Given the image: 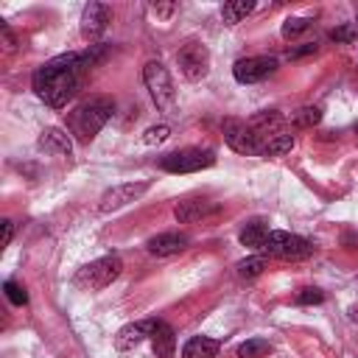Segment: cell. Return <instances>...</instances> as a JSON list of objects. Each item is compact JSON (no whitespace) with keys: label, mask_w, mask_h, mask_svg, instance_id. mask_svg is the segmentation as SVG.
Instances as JSON below:
<instances>
[{"label":"cell","mask_w":358,"mask_h":358,"mask_svg":"<svg viewBox=\"0 0 358 358\" xmlns=\"http://www.w3.org/2000/svg\"><path fill=\"white\" fill-rule=\"evenodd\" d=\"M98 62V45H92L84 53H62L53 56L50 62H45L42 67H36L31 84L34 92L42 103H48L50 109H64L81 90L84 84V73Z\"/></svg>","instance_id":"6da1fadb"},{"label":"cell","mask_w":358,"mask_h":358,"mask_svg":"<svg viewBox=\"0 0 358 358\" xmlns=\"http://www.w3.org/2000/svg\"><path fill=\"white\" fill-rule=\"evenodd\" d=\"M115 101L106 95H92L90 101L78 103L73 112H67V134L78 143H90L112 117Z\"/></svg>","instance_id":"7a4b0ae2"},{"label":"cell","mask_w":358,"mask_h":358,"mask_svg":"<svg viewBox=\"0 0 358 358\" xmlns=\"http://www.w3.org/2000/svg\"><path fill=\"white\" fill-rule=\"evenodd\" d=\"M123 271V260L120 255H103L92 263H87L78 274H76V285L84 291H101L106 285H112Z\"/></svg>","instance_id":"3957f363"},{"label":"cell","mask_w":358,"mask_h":358,"mask_svg":"<svg viewBox=\"0 0 358 358\" xmlns=\"http://www.w3.org/2000/svg\"><path fill=\"white\" fill-rule=\"evenodd\" d=\"M143 84L151 95V101L157 103L159 112H173L176 106V90H173V81H171V73L165 70L162 62H148L143 67Z\"/></svg>","instance_id":"277c9868"},{"label":"cell","mask_w":358,"mask_h":358,"mask_svg":"<svg viewBox=\"0 0 358 358\" xmlns=\"http://www.w3.org/2000/svg\"><path fill=\"white\" fill-rule=\"evenodd\" d=\"M260 252H266L271 257H280V260H302L313 252V246L302 235H294V232H285V229H271Z\"/></svg>","instance_id":"5b68a950"},{"label":"cell","mask_w":358,"mask_h":358,"mask_svg":"<svg viewBox=\"0 0 358 358\" xmlns=\"http://www.w3.org/2000/svg\"><path fill=\"white\" fill-rule=\"evenodd\" d=\"M215 165V151L213 148H182L173 154H165L159 159V168L168 173H193L201 168H213Z\"/></svg>","instance_id":"8992f818"},{"label":"cell","mask_w":358,"mask_h":358,"mask_svg":"<svg viewBox=\"0 0 358 358\" xmlns=\"http://www.w3.org/2000/svg\"><path fill=\"white\" fill-rule=\"evenodd\" d=\"M176 64L187 81H201L210 73V50L201 42H187L176 50Z\"/></svg>","instance_id":"52a82bcc"},{"label":"cell","mask_w":358,"mask_h":358,"mask_svg":"<svg viewBox=\"0 0 358 358\" xmlns=\"http://www.w3.org/2000/svg\"><path fill=\"white\" fill-rule=\"evenodd\" d=\"M221 129H224V140H227V145H229L232 151H238V154H260L263 143H260V137L252 131L249 120L227 117V120L221 123Z\"/></svg>","instance_id":"ba28073f"},{"label":"cell","mask_w":358,"mask_h":358,"mask_svg":"<svg viewBox=\"0 0 358 358\" xmlns=\"http://www.w3.org/2000/svg\"><path fill=\"white\" fill-rule=\"evenodd\" d=\"M277 64L280 62L274 56H246V59H238L232 64V76L241 84H257V81L274 76L277 73Z\"/></svg>","instance_id":"9c48e42d"},{"label":"cell","mask_w":358,"mask_h":358,"mask_svg":"<svg viewBox=\"0 0 358 358\" xmlns=\"http://www.w3.org/2000/svg\"><path fill=\"white\" fill-rule=\"evenodd\" d=\"M145 190H148V182H126V185H115V187H109V190L101 196L98 210H101V213H115V210H120V207L137 201Z\"/></svg>","instance_id":"30bf717a"},{"label":"cell","mask_w":358,"mask_h":358,"mask_svg":"<svg viewBox=\"0 0 358 358\" xmlns=\"http://www.w3.org/2000/svg\"><path fill=\"white\" fill-rule=\"evenodd\" d=\"M112 22V8L106 3H87L81 11V34L90 42H98L106 31V25Z\"/></svg>","instance_id":"8fae6325"},{"label":"cell","mask_w":358,"mask_h":358,"mask_svg":"<svg viewBox=\"0 0 358 358\" xmlns=\"http://www.w3.org/2000/svg\"><path fill=\"white\" fill-rule=\"evenodd\" d=\"M187 243H190V238L185 232H159V235L148 238L145 249L154 257H171V255H179L182 249H187Z\"/></svg>","instance_id":"7c38bea8"},{"label":"cell","mask_w":358,"mask_h":358,"mask_svg":"<svg viewBox=\"0 0 358 358\" xmlns=\"http://www.w3.org/2000/svg\"><path fill=\"white\" fill-rule=\"evenodd\" d=\"M154 324H157V319H143V322H131V324L120 327L117 336H115V347L123 350V352H126V350H134L140 341L151 338Z\"/></svg>","instance_id":"4fadbf2b"},{"label":"cell","mask_w":358,"mask_h":358,"mask_svg":"<svg viewBox=\"0 0 358 358\" xmlns=\"http://www.w3.org/2000/svg\"><path fill=\"white\" fill-rule=\"evenodd\" d=\"M39 151L50 154V157H70L73 154V137L62 129H45L36 140Z\"/></svg>","instance_id":"5bb4252c"},{"label":"cell","mask_w":358,"mask_h":358,"mask_svg":"<svg viewBox=\"0 0 358 358\" xmlns=\"http://www.w3.org/2000/svg\"><path fill=\"white\" fill-rule=\"evenodd\" d=\"M210 213H215V204H213V201H204V199L179 201V204L173 207V215H176V221H182V224L201 221V218H207Z\"/></svg>","instance_id":"9a60e30c"},{"label":"cell","mask_w":358,"mask_h":358,"mask_svg":"<svg viewBox=\"0 0 358 358\" xmlns=\"http://www.w3.org/2000/svg\"><path fill=\"white\" fill-rule=\"evenodd\" d=\"M151 347H154V352L159 358H171L176 352V333H173V327L168 322L157 319L154 333H151Z\"/></svg>","instance_id":"2e32d148"},{"label":"cell","mask_w":358,"mask_h":358,"mask_svg":"<svg viewBox=\"0 0 358 358\" xmlns=\"http://www.w3.org/2000/svg\"><path fill=\"white\" fill-rule=\"evenodd\" d=\"M218 350H221V341H215L210 336H193L185 341L182 358H215Z\"/></svg>","instance_id":"e0dca14e"},{"label":"cell","mask_w":358,"mask_h":358,"mask_svg":"<svg viewBox=\"0 0 358 358\" xmlns=\"http://www.w3.org/2000/svg\"><path fill=\"white\" fill-rule=\"evenodd\" d=\"M268 232H271V229H268V221H266V218H252V221L241 229V235H238V238H241V243H243V246H249V249H257V252H260V249H263V243H266V238H268Z\"/></svg>","instance_id":"ac0fdd59"},{"label":"cell","mask_w":358,"mask_h":358,"mask_svg":"<svg viewBox=\"0 0 358 358\" xmlns=\"http://www.w3.org/2000/svg\"><path fill=\"white\" fill-rule=\"evenodd\" d=\"M252 11H255V3L252 0H229V3L221 6V20H224V25H238Z\"/></svg>","instance_id":"d6986e66"},{"label":"cell","mask_w":358,"mask_h":358,"mask_svg":"<svg viewBox=\"0 0 358 358\" xmlns=\"http://www.w3.org/2000/svg\"><path fill=\"white\" fill-rule=\"evenodd\" d=\"M291 148H294V134L280 131V134H274L271 140H266V143H263L260 157H282V154H288Z\"/></svg>","instance_id":"ffe728a7"},{"label":"cell","mask_w":358,"mask_h":358,"mask_svg":"<svg viewBox=\"0 0 358 358\" xmlns=\"http://www.w3.org/2000/svg\"><path fill=\"white\" fill-rule=\"evenodd\" d=\"M263 268H266V257L263 255H252V257H246V260H241L235 266V271H238L241 280H255V277L263 274Z\"/></svg>","instance_id":"44dd1931"},{"label":"cell","mask_w":358,"mask_h":358,"mask_svg":"<svg viewBox=\"0 0 358 358\" xmlns=\"http://www.w3.org/2000/svg\"><path fill=\"white\" fill-rule=\"evenodd\" d=\"M319 120H322V109L319 106H302V109H296L291 115V123L299 126V129H313Z\"/></svg>","instance_id":"7402d4cb"},{"label":"cell","mask_w":358,"mask_h":358,"mask_svg":"<svg viewBox=\"0 0 358 358\" xmlns=\"http://www.w3.org/2000/svg\"><path fill=\"white\" fill-rule=\"evenodd\" d=\"M266 352H271V344L266 338H249L238 347V358H263Z\"/></svg>","instance_id":"603a6c76"},{"label":"cell","mask_w":358,"mask_h":358,"mask_svg":"<svg viewBox=\"0 0 358 358\" xmlns=\"http://www.w3.org/2000/svg\"><path fill=\"white\" fill-rule=\"evenodd\" d=\"M308 28H310V20H308V17H291V20L282 22V36H285V39H294V36H299V34L308 31Z\"/></svg>","instance_id":"cb8c5ba5"},{"label":"cell","mask_w":358,"mask_h":358,"mask_svg":"<svg viewBox=\"0 0 358 358\" xmlns=\"http://www.w3.org/2000/svg\"><path fill=\"white\" fill-rule=\"evenodd\" d=\"M168 137H171V129H168L165 123H159V126H151V129H145L140 140H143L145 145H159V143H165Z\"/></svg>","instance_id":"d4e9b609"},{"label":"cell","mask_w":358,"mask_h":358,"mask_svg":"<svg viewBox=\"0 0 358 358\" xmlns=\"http://www.w3.org/2000/svg\"><path fill=\"white\" fill-rule=\"evenodd\" d=\"M3 291H6V299H8L11 305H25V302H28L25 288H22L20 282H14V280H6V282H3Z\"/></svg>","instance_id":"484cf974"},{"label":"cell","mask_w":358,"mask_h":358,"mask_svg":"<svg viewBox=\"0 0 358 358\" xmlns=\"http://www.w3.org/2000/svg\"><path fill=\"white\" fill-rule=\"evenodd\" d=\"M322 299H324V294L319 288H302L296 294V305H319Z\"/></svg>","instance_id":"4316f807"},{"label":"cell","mask_w":358,"mask_h":358,"mask_svg":"<svg viewBox=\"0 0 358 358\" xmlns=\"http://www.w3.org/2000/svg\"><path fill=\"white\" fill-rule=\"evenodd\" d=\"M355 34H358L355 25H341V28H333V31H330V39H333V42H352Z\"/></svg>","instance_id":"83f0119b"},{"label":"cell","mask_w":358,"mask_h":358,"mask_svg":"<svg viewBox=\"0 0 358 358\" xmlns=\"http://www.w3.org/2000/svg\"><path fill=\"white\" fill-rule=\"evenodd\" d=\"M0 34H3V48H6L8 53H11V50L17 48V39H14V34H11V28H8L6 22L0 25Z\"/></svg>","instance_id":"f1b7e54d"},{"label":"cell","mask_w":358,"mask_h":358,"mask_svg":"<svg viewBox=\"0 0 358 358\" xmlns=\"http://www.w3.org/2000/svg\"><path fill=\"white\" fill-rule=\"evenodd\" d=\"M151 11H154L157 17H171V14L176 11V3H154Z\"/></svg>","instance_id":"f546056e"},{"label":"cell","mask_w":358,"mask_h":358,"mask_svg":"<svg viewBox=\"0 0 358 358\" xmlns=\"http://www.w3.org/2000/svg\"><path fill=\"white\" fill-rule=\"evenodd\" d=\"M316 50V45H302V48H294V50H288V59H299V56H305V53H313Z\"/></svg>","instance_id":"4dcf8cb0"},{"label":"cell","mask_w":358,"mask_h":358,"mask_svg":"<svg viewBox=\"0 0 358 358\" xmlns=\"http://www.w3.org/2000/svg\"><path fill=\"white\" fill-rule=\"evenodd\" d=\"M11 235H14V224L8 218H3V246L11 243Z\"/></svg>","instance_id":"1f68e13d"},{"label":"cell","mask_w":358,"mask_h":358,"mask_svg":"<svg viewBox=\"0 0 358 358\" xmlns=\"http://www.w3.org/2000/svg\"><path fill=\"white\" fill-rule=\"evenodd\" d=\"M350 319H352V322H358V305H352V308H350Z\"/></svg>","instance_id":"d6a6232c"},{"label":"cell","mask_w":358,"mask_h":358,"mask_svg":"<svg viewBox=\"0 0 358 358\" xmlns=\"http://www.w3.org/2000/svg\"><path fill=\"white\" fill-rule=\"evenodd\" d=\"M355 131H358V123H355Z\"/></svg>","instance_id":"836d02e7"},{"label":"cell","mask_w":358,"mask_h":358,"mask_svg":"<svg viewBox=\"0 0 358 358\" xmlns=\"http://www.w3.org/2000/svg\"><path fill=\"white\" fill-rule=\"evenodd\" d=\"M355 31H358V25H355Z\"/></svg>","instance_id":"e575fe53"}]
</instances>
